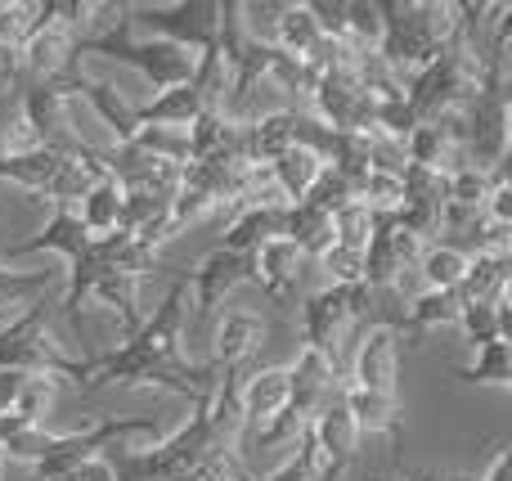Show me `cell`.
<instances>
[{
	"instance_id": "6da1fadb",
	"label": "cell",
	"mask_w": 512,
	"mask_h": 481,
	"mask_svg": "<svg viewBox=\"0 0 512 481\" xmlns=\"http://www.w3.org/2000/svg\"><path fill=\"white\" fill-rule=\"evenodd\" d=\"M185 333H189V284L180 275L167 288V297L153 306V315H144V324L122 347L99 360H86L81 387L86 392H95V387H158V392L203 401L221 383L225 369H216L212 360L194 365L185 356Z\"/></svg>"
},
{
	"instance_id": "7a4b0ae2",
	"label": "cell",
	"mask_w": 512,
	"mask_h": 481,
	"mask_svg": "<svg viewBox=\"0 0 512 481\" xmlns=\"http://www.w3.org/2000/svg\"><path fill=\"white\" fill-rule=\"evenodd\" d=\"M99 32L95 36H81L72 59H113L122 68L140 72L144 86L158 95V90L171 86H185L194 77V50H180L171 41H158V36H135L131 18H126V5H117V18H99Z\"/></svg>"
},
{
	"instance_id": "3957f363",
	"label": "cell",
	"mask_w": 512,
	"mask_h": 481,
	"mask_svg": "<svg viewBox=\"0 0 512 481\" xmlns=\"http://www.w3.org/2000/svg\"><path fill=\"white\" fill-rule=\"evenodd\" d=\"M378 14H382L378 59L387 68H396L405 81L418 68H427L454 36L450 0H378Z\"/></svg>"
},
{
	"instance_id": "277c9868",
	"label": "cell",
	"mask_w": 512,
	"mask_h": 481,
	"mask_svg": "<svg viewBox=\"0 0 512 481\" xmlns=\"http://www.w3.org/2000/svg\"><path fill=\"white\" fill-rule=\"evenodd\" d=\"M0 374H41V378H72L81 387L86 360L72 356L68 338L54 324L50 302H32L14 324L0 329Z\"/></svg>"
},
{
	"instance_id": "5b68a950",
	"label": "cell",
	"mask_w": 512,
	"mask_h": 481,
	"mask_svg": "<svg viewBox=\"0 0 512 481\" xmlns=\"http://www.w3.org/2000/svg\"><path fill=\"white\" fill-rule=\"evenodd\" d=\"M481 77H486V54H477L468 41L450 36V45L405 81V104L414 113V122H436L445 113H463L468 99L481 90Z\"/></svg>"
},
{
	"instance_id": "8992f818",
	"label": "cell",
	"mask_w": 512,
	"mask_h": 481,
	"mask_svg": "<svg viewBox=\"0 0 512 481\" xmlns=\"http://www.w3.org/2000/svg\"><path fill=\"white\" fill-rule=\"evenodd\" d=\"M463 153H468V167L486 171H504L508 162V144H512V104H508V63H486V77L481 90L468 99L463 108Z\"/></svg>"
},
{
	"instance_id": "52a82bcc",
	"label": "cell",
	"mask_w": 512,
	"mask_h": 481,
	"mask_svg": "<svg viewBox=\"0 0 512 481\" xmlns=\"http://www.w3.org/2000/svg\"><path fill=\"white\" fill-rule=\"evenodd\" d=\"M373 297L364 284H328L319 288V293L306 297V306H301V342H306L315 356H324L333 369H342V351H346V338H351V329L369 315Z\"/></svg>"
},
{
	"instance_id": "ba28073f",
	"label": "cell",
	"mask_w": 512,
	"mask_h": 481,
	"mask_svg": "<svg viewBox=\"0 0 512 481\" xmlns=\"http://www.w3.org/2000/svg\"><path fill=\"white\" fill-rule=\"evenodd\" d=\"M131 27L144 36L171 41L180 50H207L221 32V0H176V5H126Z\"/></svg>"
},
{
	"instance_id": "9c48e42d",
	"label": "cell",
	"mask_w": 512,
	"mask_h": 481,
	"mask_svg": "<svg viewBox=\"0 0 512 481\" xmlns=\"http://www.w3.org/2000/svg\"><path fill=\"white\" fill-rule=\"evenodd\" d=\"M306 113L315 122H324L328 131H346V135H360V131H373V104L360 86V63H337V68H324L306 99Z\"/></svg>"
},
{
	"instance_id": "30bf717a",
	"label": "cell",
	"mask_w": 512,
	"mask_h": 481,
	"mask_svg": "<svg viewBox=\"0 0 512 481\" xmlns=\"http://www.w3.org/2000/svg\"><path fill=\"white\" fill-rule=\"evenodd\" d=\"M18 113L32 122L41 149L63 153V158H95L99 153V149H90V144L81 140V131L72 126V99L59 81H36L32 90H23Z\"/></svg>"
},
{
	"instance_id": "8fae6325",
	"label": "cell",
	"mask_w": 512,
	"mask_h": 481,
	"mask_svg": "<svg viewBox=\"0 0 512 481\" xmlns=\"http://www.w3.org/2000/svg\"><path fill=\"white\" fill-rule=\"evenodd\" d=\"M189 284V306H194V320H212L221 311V302L234 293V288L252 284V257L230 248H212L194 270L185 275Z\"/></svg>"
},
{
	"instance_id": "7c38bea8",
	"label": "cell",
	"mask_w": 512,
	"mask_h": 481,
	"mask_svg": "<svg viewBox=\"0 0 512 481\" xmlns=\"http://www.w3.org/2000/svg\"><path fill=\"white\" fill-rule=\"evenodd\" d=\"M59 86L68 90V99H86L90 113L113 131L117 144H126L135 131H140V104L126 95L117 81H104V77H90V72L72 68L68 77H59Z\"/></svg>"
},
{
	"instance_id": "4fadbf2b",
	"label": "cell",
	"mask_w": 512,
	"mask_h": 481,
	"mask_svg": "<svg viewBox=\"0 0 512 481\" xmlns=\"http://www.w3.org/2000/svg\"><path fill=\"white\" fill-rule=\"evenodd\" d=\"M463 113H445L436 122H418L414 131L405 135V162L427 171H441V176H454L459 167H468V153H463Z\"/></svg>"
},
{
	"instance_id": "5bb4252c",
	"label": "cell",
	"mask_w": 512,
	"mask_h": 481,
	"mask_svg": "<svg viewBox=\"0 0 512 481\" xmlns=\"http://www.w3.org/2000/svg\"><path fill=\"white\" fill-rule=\"evenodd\" d=\"M346 383L373 396H396L400 392V333L387 329V324H369L360 333L355 369Z\"/></svg>"
},
{
	"instance_id": "9a60e30c",
	"label": "cell",
	"mask_w": 512,
	"mask_h": 481,
	"mask_svg": "<svg viewBox=\"0 0 512 481\" xmlns=\"http://www.w3.org/2000/svg\"><path fill=\"white\" fill-rule=\"evenodd\" d=\"M337 392H342V369H333L324 356L301 347L297 365H288V414L310 428V419H315L324 405H333Z\"/></svg>"
},
{
	"instance_id": "2e32d148",
	"label": "cell",
	"mask_w": 512,
	"mask_h": 481,
	"mask_svg": "<svg viewBox=\"0 0 512 481\" xmlns=\"http://www.w3.org/2000/svg\"><path fill=\"white\" fill-rule=\"evenodd\" d=\"M306 432H310V441H315L319 459H324V477H328V481L342 477L346 468L355 464V455H360L364 432L355 428V419H351V410L342 405V396H337L333 405H324V410L310 419Z\"/></svg>"
},
{
	"instance_id": "e0dca14e",
	"label": "cell",
	"mask_w": 512,
	"mask_h": 481,
	"mask_svg": "<svg viewBox=\"0 0 512 481\" xmlns=\"http://www.w3.org/2000/svg\"><path fill=\"white\" fill-rule=\"evenodd\" d=\"M243 437H256L270 423H279L288 414V369L283 365H265V369H248L243 378Z\"/></svg>"
},
{
	"instance_id": "ac0fdd59",
	"label": "cell",
	"mask_w": 512,
	"mask_h": 481,
	"mask_svg": "<svg viewBox=\"0 0 512 481\" xmlns=\"http://www.w3.org/2000/svg\"><path fill=\"white\" fill-rule=\"evenodd\" d=\"M90 243H95V239H90L86 225L77 221V212H72V207H54V216L32 234V239L5 243L0 266H5V261H14V257H32V252H54V257H63V266H72V261L86 257Z\"/></svg>"
},
{
	"instance_id": "d6986e66",
	"label": "cell",
	"mask_w": 512,
	"mask_h": 481,
	"mask_svg": "<svg viewBox=\"0 0 512 481\" xmlns=\"http://www.w3.org/2000/svg\"><path fill=\"white\" fill-rule=\"evenodd\" d=\"M301 275H306V257L297 252V243L274 239L265 248L252 252V284L270 297L274 306H283L292 293H297Z\"/></svg>"
},
{
	"instance_id": "ffe728a7",
	"label": "cell",
	"mask_w": 512,
	"mask_h": 481,
	"mask_svg": "<svg viewBox=\"0 0 512 481\" xmlns=\"http://www.w3.org/2000/svg\"><path fill=\"white\" fill-rule=\"evenodd\" d=\"M265 342V320L252 311H230L212 333V365L216 369H248V360Z\"/></svg>"
},
{
	"instance_id": "44dd1931",
	"label": "cell",
	"mask_w": 512,
	"mask_h": 481,
	"mask_svg": "<svg viewBox=\"0 0 512 481\" xmlns=\"http://www.w3.org/2000/svg\"><path fill=\"white\" fill-rule=\"evenodd\" d=\"M72 50H77V41H72L68 32L41 23L23 41V50L18 54H23V72H32V77H41V81H59V77H68V72L77 68Z\"/></svg>"
},
{
	"instance_id": "7402d4cb",
	"label": "cell",
	"mask_w": 512,
	"mask_h": 481,
	"mask_svg": "<svg viewBox=\"0 0 512 481\" xmlns=\"http://www.w3.org/2000/svg\"><path fill=\"white\" fill-rule=\"evenodd\" d=\"M342 405L351 410L355 428L360 432H382V437H391L400 446V437H405V410H400V396H373V392H360V387H351L342 378Z\"/></svg>"
},
{
	"instance_id": "603a6c76",
	"label": "cell",
	"mask_w": 512,
	"mask_h": 481,
	"mask_svg": "<svg viewBox=\"0 0 512 481\" xmlns=\"http://www.w3.org/2000/svg\"><path fill=\"white\" fill-rule=\"evenodd\" d=\"M459 315H463V297H459V288H450V293H436V288H423V293L409 302V311L400 315V324H396V333L405 329L409 333V342H423L427 333H436V329H454L459 324Z\"/></svg>"
},
{
	"instance_id": "cb8c5ba5",
	"label": "cell",
	"mask_w": 512,
	"mask_h": 481,
	"mask_svg": "<svg viewBox=\"0 0 512 481\" xmlns=\"http://www.w3.org/2000/svg\"><path fill=\"white\" fill-rule=\"evenodd\" d=\"M283 230H288V207H239V212H234V221H230V230H225L221 248L252 257L256 248L283 239Z\"/></svg>"
},
{
	"instance_id": "d4e9b609",
	"label": "cell",
	"mask_w": 512,
	"mask_h": 481,
	"mask_svg": "<svg viewBox=\"0 0 512 481\" xmlns=\"http://www.w3.org/2000/svg\"><path fill=\"white\" fill-rule=\"evenodd\" d=\"M122 203H126V189L104 171V176L90 185V194L81 198L72 212H77V221L86 225L90 239H108V234L122 230Z\"/></svg>"
},
{
	"instance_id": "484cf974",
	"label": "cell",
	"mask_w": 512,
	"mask_h": 481,
	"mask_svg": "<svg viewBox=\"0 0 512 481\" xmlns=\"http://www.w3.org/2000/svg\"><path fill=\"white\" fill-rule=\"evenodd\" d=\"M270 45H274V50H283V54H292V59H306L310 68H319L328 41H324V32H319V23L310 18L306 5H283Z\"/></svg>"
},
{
	"instance_id": "4316f807",
	"label": "cell",
	"mask_w": 512,
	"mask_h": 481,
	"mask_svg": "<svg viewBox=\"0 0 512 481\" xmlns=\"http://www.w3.org/2000/svg\"><path fill=\"white\" fill-rule=\"evenodd\" d=\"M270 167V180L279 185V194H283V203H301V198L310 194V185H315L319 176H324V167L328 162L319 158V153H310V149H301V144H292V149H283L274 162H265Z\"/></svg>"
},
{
	"instance_id": "83f0119b",
	"label": "cell",
	"mask_w": 512,
	"mask_h": 481,
	"mask_svg": "<svg viewBox=\"0 0 512 481\" xmlns=\"http://www.w3.org/2000/svg\"><path fill=\"white\" fill-rule=\"evenodd\" d=\"M90 302L108 306V311L117 315V324H122V342L144 324V311H140V279H131V275H113V270H104V275L90 284Z\"/></svg>"
},
{
	"instance_id": "f1b7e54d",
	"label": "cell",
	"mask_w": 512,
	"mask_h": 481,
	"mask_svg": "<svg viewBox=\"0 0 512 481\" xmlns=\"http://www.w3.org/2000/svg\"><path fill=\"white\" fill-rule=\"evenodd\" d=\"M63 167V153L50 149H32V153H18V158H0V185H14L32 198H45V189L54 185Z\"/></svg>"
},
{
	"instance_id": "f546056e",
	"label": "cell",
	"mask_w": 512,
	"mask_h": 481,
	"mask_svg": "<svg viewBox=\"0 0 512 481\" xmlns=\"http://www.w3.org/2000/svg\"><path fill=\"white\" fill-rule=\"evenodd\" d=\"M203 108H207L203 95L185 81V86L158 90L153 99H144L140 104V126H180V131H189V122H194Z\"/></svg>"
},
{
	"instance_id": "4dcf8cb0",
	"label": "cell",
	"mask_w": 512,
	"mask_h": 481,
	"mask_svg": "<svg viewBox=\"0 0 512 481\" xmlns=\"http://www.w3.org/2000/svg\"><path fill=\"white\" fill-rule=\"evenodd\" d=\"M50 284H54V275H45V270L0 266V329L14 324L32 302H41Z\"/></svg>"
},
{
	"instance_id": "1f68e13d",
	"label": "cell",
	"mask_w": 512,
	"mask_h": 481,
	"mask_svg": "<svg viewBox=\"0 0 512 481\" xmlns=\"http://www.w3.org/2000/svg\"><path fill=\"white\" fill-rule=\"evenodd\" d=\"M283 239L297 243V252L306 261H319L328 248H333V216L319 212V207H310V203H292Z\"/></svg>"
},
{
	"instance_id": "d6a6232c",
	"label": "cell",
	"mask_w": 512,
	"mask_h": 481,
	"mask_svg": "<svg viewBox=\"0 0 512 481\" xmlns=\"http://www.w3.org/2000/svg\"><path fill=\"white\" fill-rule=\"evenodd\" d=\"M454 378H459L463 387H512V342L499 338V342L477 347L472 365L454 369Z\"/></svg>"
},
{
	"instance_id": "836d02e7",
	"label": "cell",
	"mask_w": 512,
	"mask_h": 481,
	"mask_svg": "<svg viewBox=\"0 0 512 481\" xmlns=\"http://www.w3.org/2000/svg\"><path fill=\"white\" fill-rule=\"evenodd\" d=\"M463 306L468 302H508V257H472L468 275L459 284Z\"/></svg>"
},
{
	"instance_id": "e575fe53",
	"label": "cell",
	"mask_w": 512,
	"mask_h": 481,
	"mask_svg": "<svg viewBox=\"0 0 512 481\" xmlns=\"http://www.w3.org/2000/svg\"><path fill=\"white\" fill-rule=\"evenodd\" d=\"M414 270L423 275V288L450 293V288H459L463 275H468V257H463L459 248H450V243H427Z\"/></svg>"
},
{
	"instance_id": "d590c367",
	"label": "cell",
	"mask_w": 512,
	"mask_h": 481,
	"mask_svg": "<svg viewBox=\"0 0 512 481\" xmlns=\"http://www.w3.org/2000/svg\"><path fill=\"white\" fill-rule=\"evenodd\" d=\"M454 329L472 342V347H486V342L508 338V302H468Z\"/></svg>"
},
{
	"instance_id": "8d00e7d4",
	"label": "cell",
	"mask_w": 512,
	"mask_h": 481,
	"mask_svg": "<svg viewBox=\"0 0 512 481\" xmlns=\"http://www.w3.org/2000/svg\"><path fill=\"white\" fill-rule=\"evenodd\" d=\"M36 9H41L45 27H59L72 41H81L90 27H99V14H104V5H95V0H36Z\"/></svg>"
},
{
	"instance_id": "74e56055",
	"label": "cell",
	"mask_w": 512,
	"mask_h": 481,
	"mask_svg": "<svg viewBox=\"0 0 512 481\" xmlns=\"http://www.w3.org/2000/svg\"><path fill=\"white\" fill-rule=\"evenodd\" d=\"M126 144H131L135 153H144V158L176 162V167L189 162V131H180V126H140Z\"/></svg>"
},
{
	"instance_id": "f35d334b",
	"label": "cell",
	"mask_w": 512,
	"mask_h": 481,
	"mask_svg": "<svg viewBox=\"0 0 512 481\" xmlns=\"http://www.w3.org/2000/svg\"><path fill=\"white\" fill-rule=\"evenodd\" d=\"M265 81H270V86L279 90V95H288V99H297V104H306L310 90H315V81H319V68H310L306 59H292V54L274 50V54H270V72H265Z\"/></svg>"
},
{
	"instance_id": "ab89813d",
	"label": "cell",
	"mask_w": 512,
	"mask_h": 481,
	"mask_svg": "<svg viewBox=\"0 0 512 481\" xmlns=\"http://www.w3.org/2000/svg\"><path fill=\"white\" fill-rule=\"evenodd\" d=\"M355 203H364L373 216H396L405 194H400V176L391 171H369V176L355 180Z\"/></svg>"
},
{
	"instance_id": "60d3db41",
	"label": "cell",
	"mask_w": 512,
	"mask_h": 481,
	"mask_svg": "<svg viewBox=\"0 0 512 481\" xmlns=\"http://www.w3.org/2000/svg\"><path fill=\"white\" fill-rule=\"evenodd\" d=\"M495 176H499V171H495ZM495 176H486V171H477V167H459L450 180H445V207H459V212H481V203H486Z\"/></svg>"
},
{
	"instance_id": "b9f144b4",
	"label": "cell",
	"mask_w": 512,
	"mask_h": 481,
	"mask_svg": "<svg viewBox=\"0 0 512 481\" xmlns=\"http://www.w3.org/2000/svg\"><path fill=\"white\" fill-rule=\"evenodd\" d=\"M41 27V9L36 0H0V45L23 50V41Z\"/></svg>"
},
{
	"instance_id": "7bdbcfd3",
	"label": "cell",
	"mask_w": 512,
	"mask_h": 481,
	"mask_svg": "<svg viewBox=\"0 0 512 481\" xmlns=\"http://www.w3.org/2000/svg\"><path fill=\"white\" fill-rule=\"evenodd\" d=\"M50 410H54V378H41V374H32L23 383V392H18V401H14V419H23L27 428H45V419H50Z\"/></svg>"
},
{
	"instance_id": "ee69618b",
	"label": "cell",
	"mask_w": 512,
	"mask_h": 481,
	"mask_svg": "<svg viewBox=\"0 0 512 481\" xmlns=\"http://www.w3.org/2000/svg\"><path fill=\"white\" fill-rule=\"evenodd\" d=\"M373 225H378V216H373L369 207H364V203H346L342 212H333V243L364 252V243H369Z\"/></svg>"
},
{
	"instance_id": "f6af8a7d",
	"label": "cell",
	"mask_w": 512,
	"mask_h": 481,
	"mask_svg": "<svg viewBox=\"0 0 512 481\" xmlns=\"http://www.w3.org/2000/svg\"><path fill=\"white\" fill-rule=\"evenodd\" d=\"M346 27H351V45H355V50H378V45H382L378 0H346Z\"/></svg>"
},
{
	"instance_id": "bcb514c9",
	"label": "cell",
	"mask_w": 512,
	"mask_h": 481,
	"mask_svg": "<svg viewBox=\"0 0 512 481\" xmlns=\"http://www.w3.org/2000/svg\"><path fill=\"white\" fill-rule=\"evenodd\" d=\"M261 481H328L324 477V459H319L310 432H301V441H297V450H292L288 464H279L270 477H261Z\"/></svg>"
},
{
	"instance_id": "7dc6e473",
	"label": "cell",
	"mask_w": 512,
	"mask_h": 481,
	"mask_svg": "<svg viewBox=\"0 0 512 481\" xmlns=\"http://www.w3.org/2000/svg\"><path fill=\"white\" fill-rule=\"evenodd\" d=\"M301 203H310V207H319V212H342L346 203H355V185L342 176V171H333V167H324V176L310 185V194L301 198Z\"/></svg>"
},
{
	"instance_id": "c3c4849f",
	"label": "cell",
	"mask_w": 512,
	"mask_h": 481,
	"mask_svg": "<svg viewBox=\"0 0 512 481\" xmlns=\"http://www.w3.org/2000/svg\"><path fill=\"white\" fill-rule=\"evenodd\" d=\"M50 446H54V432H50V428H18L14 437H9L5 446H0V455L14 459V464L36 468L45 455H50Z\"/></svg>"
},
{
	"instance_id": "681fc988",
	"label": "cell",
	"mask_w": 512,
	"mask_h": 481,
	"mask_svg": "<svg viewBox=\"0 0 512 481\" xmlns=\"http://www.w3.org/2000/svg\"><path fill=\"white\" fill-rule=\"evenodd\" d=\"M319 266H324L328 279H333V284H342V288L364 284V252H355V248H342V243H333V248L319 257Z\"/></svg>"
},
{
	"instance_id": "f907efd6",
	"label": "cell",
	"mask_w": 512,
	"mask_h": 481,
	"mask_svg": "<svg viewBox=\"0 0 512 481\" xmlns=\"http://www.w3.org/2000/svg\"><path fill=\"white\" fill-rule=\"evenodd\" d=\"M32 149H41V144H36V131L14 108V113L0 122V158H18V153H32Z\"/></svg>"
},
{
	"instance_id": "816d5d0a",
	"label": "cell",
	"mask_w": 512,
	"mask_h": 481,
	"mask_svg": "<svg viewBox=\"0 0 512 481\" xmlns=\"http://www.w3.org/2000/svg\"><path fill=\"white\" fill-rule=\"evenodd\" d=\"M481 216H490V221H499V225H512V180H508V171L495 176L486 203H481Z\"/></svg>"
},
{
	"instance_id": "f5cc1de1",
	"label": "cell",
	"mask_w": 512,
	"mask_h": 481,
	"mask_svg": "<svg viewBox=\"0 0 512 481\" xmlns=\"http://www.w3.org/2000/svg\"><path fill=\"white\" fill-rule=\"evenodd\" d=\"M18 81H23V54L0 45V99L18 95Z\"/></svg>"
},
{
	"instance_id": "db71d44e",
	"label": "cell",
	"mask_w": 512,
	"mask_h": 481,
	"mask_svg": "<svg viewBox=\"0 0 512 481\" xmlns=\"http://www.w3.org/2000/svg\"><path fill=\"white\" fill-rule=\"evenodd\" d=\"M481 481H512V455L508 450H499V455L490 459V468H486V477Z\"/></svg>"
},
{
	"instance_id": "11a10c76",
	"label": "cell",
	"mask_w": 512,
	"mask_h": 481,
	"mask_svg": "<svg viewBox=\"0 0 512 481\" xmlns=\"http://www.w3.org/2000/svg\"><path fill=\"white\" fill-rule=\"evenodd\" d=\"M423 481H463V477H423Z\"/></svg>"
},
{
	"instance_id": "9f6ffc18",
	"label": "cell",
	"mask_w": 512,
	"mask_h": 481,
	"mask_svg": "<svg viewBox=\"0 0 512 481\" xmlns=\"http://www.w3.org/2000/svg\"><path fill=\"white\" fill-rule=\"evenodd\" d=\"M0 257H5V234H0Z\"/></svg>"
},
{
	"instance_id": "6f0895ef",
	"label": "cell",
	"mask_w": 512,
	"mask_h": 481,
	"mask_svg": "<svg viewBox=\"0 0 512 481\" xmlns=\"http://www.w3.org/2000/svg\"><path fill=\"white\" fill-rule=\"evenodd\" d=\"M0 473H5V455H0Z\"/></svg>"
}]
</instances>
